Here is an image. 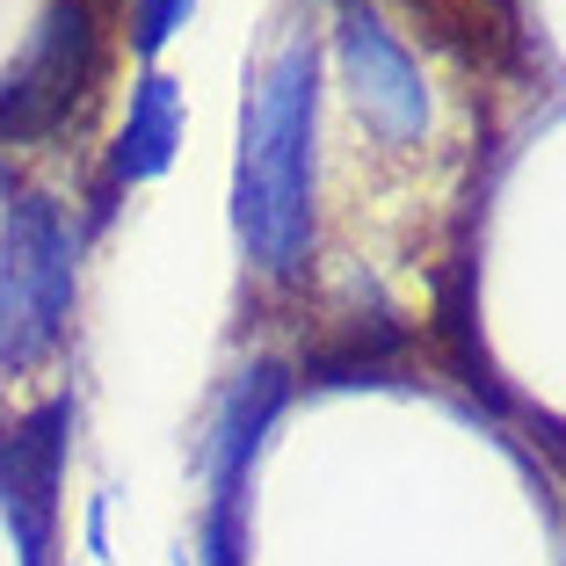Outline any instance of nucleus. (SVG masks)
<instances>
[{"instance_id":"7ed1b4c3","label":"nucleus","mask_w":566,"mask_h":566,"mask_svg":"<svg viewBox=\"0 0 566 566\" xmlns=\"http://www.w3.org/2000/svg\"><path fill=\"white\" fill-rule=\"evenodd\" d=\"M102 81V15L95 0H59L44 22H36L30 51H22L8 81H0V138H51L66 132L73 117L87 109Z\"/></svg>"},{"instance_id":"f257e3e1","label":"nucleus","mask_w":566,"mask_h":566,"mask_svg":"<svg viewBox=\"0 0 566 566\" xmlns=\"http://www.w3.org/2000/svg\"><path fill=\"white\" fill-rule=\"evenodd\" d=\"M313 44H291L254 81L233 167V226L262 276H298L313 254Z\"/></svg>"},{"instance_id":"39448f33","label":"nucleus","mask_w":566,"mask_h":566,"mask_svg":"<svg viewBox=\"0 0 566 566\" xmlns=\"http://www.w3.org/2000/svg\"><path fill=\"white\" fill-rule=\"evenodd\" d=\"M175 160V87L160 81V73H146L132 95V124H124V175H160V167Z\"/></svg>"},{"instance_id":"f03ea898","label":"nucleus","mask_w":566,"mask_h":566,"mask_svg":"<svg viewBox=\"0 0 566 566\" xmlns=\"http://www.w3.org/2000/svg\"><path fill=\"white\" fill-rule=\"evenodd\" d=\"M73 319V226L51 197H22L8 211L0 248V364H36L66 342Z\"/></svg>"},{"instance_id":"20e7f679","label":"nucleus","mask_w":566,"mask_h":566,"mask_svg":"<svg viewBox=\"0 0 566 566\" xmlns=\"http://www.w3.org/2000/svg\"><path fill=\"white\" fill-rule=\"evenodd\" d=\"M342 59H349V73H356V109H364L385 138H421L429 102H421L415 59H407V51L392 44V36H385L356 0L342 8Z\"/></svg>"},{"instance_id":"423d86ee","label":"nucleus","mask_w":566,"mask_h":566,"mask_svg":"<svg viewBox=\"0 0 566 566\" xmlns=\"http://www.w3.org/2000/svg\"><path fill=\"white\" fill-rule=\"evenodd\" d=\"M189 8H197V0H138V51H160L167 36L189 22Z\"/></svg>"}]
</instances>
